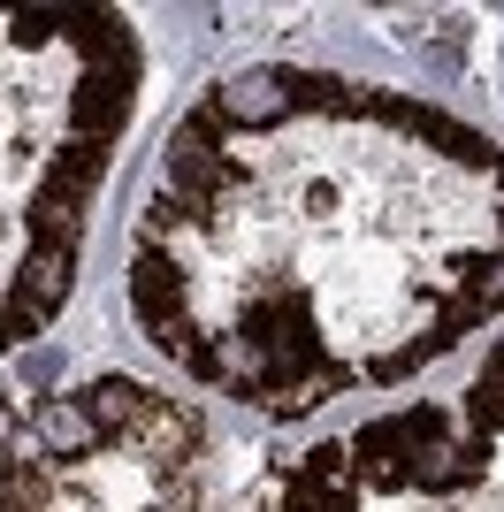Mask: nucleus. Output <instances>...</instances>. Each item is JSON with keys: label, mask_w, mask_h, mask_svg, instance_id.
<instances>
[{"label": "nucleus", "mask_w": 504, "mask_h": 512, "mask_svg": "<svg viewBox=\"0 0 504 512\" xmlns=\"http://www.w3.org/2000/svg\"><path fill=\"white\" fill-rule=\"evenodd\" d=\"M84 406H92V421L107 428V444H130V436H138V428L153 421L161 390H146V383H123V375H107V383H92V390H84Z\"/></svg>", "instance_id": "nucleus-3"}, {"label": "nucleus", "mask_w": 504, "mask_h": 512, "mask_svg": "<svg viewBox=\"0 0 504 512\" xmlns=\"http://www.w3.org/2000/svg\"><path fill=\"white\" fill-rule=\"evenodd\" d=\"M31 428H39L46 459H62V467L100 459V451H107V428L92 421V406H84V398H46V406H31Z\"/></svg>", "instance_id": "nucleus-2"}, {"label": "nucleus", "mask_w": 504, "mask_h": 512, "mask_svg": "<svg viewBox=\"0 0 504 512\" xmlns=\"http://www.w3.org/2000/svg\"><path fill=\"white\" fill-rule=\"evenodd\" d=\"M459 413H466V428H474V444H497V436H504V360L489 367L474 390H466Z\"/></svg>", "instance_id": "nucleus-5"}, {"label": "nucleus", "mask_w": 504, "mask_h": 512, "mask_svg": "<svg viewBox=\"0 0 504 512\" xmlns=\"http://www.w3.org/2000/svg\"><path fill=\"white\" fill-rule=\"evenodd\" d=\"M207 100L230 130H275V123H291V69H245L230 85H214Z\"/></svg>", "instance_id": "nucleus-1"}, {"label": "nucleus", "mask_w": 504, "mask_h": 512, "mask_svg": "<svg viewBox=\"0 0 504 512\" xmlns=\"http://www.w3.org/2000/svg\"><path fill=\"white\" fill-rule=\"evenodd\" d=\"M497 360H504V352H497Z\"/></svg>", "instance_id": "nucleus-6"}, {"label": "nucleus", "mask_w": 504, "mask_h": 512, "mask_svg": "<svg viewBox=\"0 0 504 512\" xmlns=\"http://www.w3.org/2000/svg\"><path fill=\"white\" fill-rule=\"evenodd\" d=\"M344 383H352V367H344V360H321V367H306V375H283V383H268L260 398H252V406H268L275 421H298V413L329 406Z\"/></svg>", "instance_id": "nucleus-4"}]
</instances>
